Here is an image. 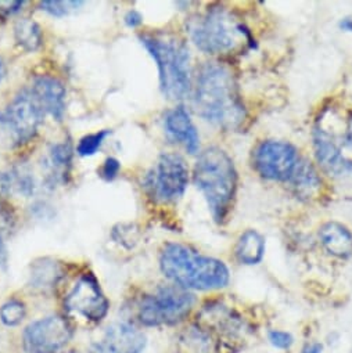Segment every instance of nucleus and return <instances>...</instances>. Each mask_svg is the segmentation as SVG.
I'll return each mask as SVG.
<instances>
[{"label":"nucleus","instance_id":"423d86ee","mask_svg":"<svg viewBox=\"0 0 352 353\" xmlns=\"http://www.w3.org/2000/svg\"><path fill=\"white\" fill-rule=\"evenodd\" d=\"M46 112L30 88L20 90L0 111V139L9 147H21L32 141Z\"/></svg>","mask_w":352,"mask_h":353},{"label":"nucleus","instance_id":"39448f33","mask_svg":"<svg viewBox=\"0 0 352 353\" xmlns=\"http://www.w3.org/2000/svg\"><path fill=\"white\" fill-rule=\"evenodd\" d=\"M158 70L159 88L170 101L192 96V56L186 42L170 34H141L139 37Z\"/></svg>","mask_w":352,"mask_h":353},{"label":"nucleus","instance_id":"1a4fd4ad","mask_svg":"<svg viewBox=\"0 0 352 353\" xmlns=\"http://www.w3.org/2000/svg\"><path fill=\"white\" fill-rule=\"evenodd\" d=\"M301 157L295 145L289 141L268 139L253 150V168L268 182L287 183L293 176Z\"/></svg>","mask_w":352,"mask_h":353},{"label":"nucleus","instance_id":"2f4dec72","mask_svg":"<svg viewBox=\"0 0 352 353\" xmlns=\"http://www.w3.org/2000/svg\"><path fill=\"white\" fill-rule=\"evenodd\" d=\"M301 353H323V345L320 342H308Z\"/></svg>","mask_w":352,"mask_h":353},{"label":"nucleus","instance_id":"9d476101","mask_svg":"<svg viewBox=\"0 0 352 353\" xmlns=\"http://www.w3.org/2000/svg\"><path fill=\"white\" fill-rule=\"evenodd\" d=\"M72 338V327L63 316H48L31 323L23 334L27 353H57Z\"/></svg>","mask_w":352,"mask_h":353},{"label":"nucleus","instance_id":"a878e982","mask_svg":"<svg viewBox=\"0 0 352 353\" xmlns=\"http://www.w3.org/2000/svg\"><path fill=\"white\" fill-rule=\"evenodd\" d=\"M14 223V214L12 212L10 207H8L5 203H0V263L6 261L5 236L13 230Z\"/></svg>","mask_w":352,"mask_h":353},{"label":"nucleus","instance_id":"ddd939ff","mask_svg":"<svg viewBox=\"0 0 352 353\" xmlns=\"http://www.w3.org/2000/svg\"><path fill=\"white\" fill-rule=\"evenodd\" d=\"M146 345L143 332L130 323L110 325L103 336L93 343L90 353H141Z\"/></svg>","mask_w":352,"mask_h":353},{"label":"nucleus","instance_id":"72a5a7b5","mask_svg":"<svg viewBox=\"0 0 352 353\" xmlns=\"http://www.w3.org/2000/svg\"><path fill=\"white\" fill-rule=\"evenodd\" d=\"M5 77H6V64H5L3 59L0 57V83H2Z\"/></svg>","mask_w":352,"mask_h":353},{"label":"nucleus","instance_id":"c756f323","mask_svg":"<svg viewBox=\"0 0 352 353\" xmlns=\"http://www.w3.org/2000/svg\"><path fill=\"white\" fill-rule=\"evenodd\" d=\"M124 21H125V24H126L129 28H136V27L141 26L143 17H141V14H140L139 12L130 10V12H128V13L125 14Z\"/></svg>","mask_w":352,"mask_h":353},{"label":"nucleus","instance_id":"c85d7f7f","mask_svg":"<svg viewBox=\"0 0 352 353\" xmlns=\"http://www.w3.org/2000/svg\"><path fill=\"white\" fill-rule=\"evenodd\" d=\"M26 5V2H16V0H12V2H9V0H0V14L3 16H12V14H16L19 13L23 6Z\"/></svg>","mask_w":352,"mask_h":353},{"label":"nucleus","instance_id":"f03ea898","mask_svg":"<svg viewBox=\"0 0 352 353\" xmlns=\"http://www.w3.org/2000/svg\"><path fill=\"white\" fill-rule=\"evenodd\" d=\"M192 43L211 56H231L254 46V38L246 23L231 9L211 5L186 21Z\"/></svg>","mask_w":352,"mask_h":353},{"label":"nucleus","instance_id":"393cba45","mask_svg":"<svg viewBox=\"0 0 352 353\" xmlns=\"http://www.w3.org/2000/svg\"><path fill=\"white\" fill-rule=\"evenodd\" d=\"M111 134V130L108 129H103L99 130L96 133L88 134L85 137H82L77 145V152L81 157H92L95 155L103 145L104 140Z\"/></svg>","mask_w":352,"mask_h":353},{"label":"nucleus","instance_id":"6ab92c4d","mask_svg":"<svg viewBox=\"0 0 352 353\" xmlns=\"http://www.w3.org/2000/svg\"><path fill=\"white\" fill-rule=\"evenodd\" d=\"M266 251V241L264 236L254 230H244L236 240L233 254L236 261L244 266H254L262 262Z\"/></svg>","mask_w":352,"mask_h":353},{"label":"nucleus","instance_id":"cd10ccee","mask_svg":"<svg viewBox=\"0 0 352 353\" xmlns=\"http://www.w3.org/2000/svg\"><path fill=\"white\" fill-rule=\"evenodd\" d=\"M119 169H121L119 161L113 158V157H110V158H107L103 162V166L100 168V176L107 182L114 181L117 176H118V173H119Z\"/></svg>","mask_w":352,"mask_h":353},{"label":"nucleus","instance_id":"a211bd4d","mask_svg":"<svg viewBox=\"0 0 352 353\" xmlns=\"http://www.w3.org/2000/svg\"><path fill=\"white\" fill-rule=\"evenodd\" d=\"M72 154L74 150L68 140L50 145L48 157L45 159L46 185L49 188H55L60 183H67V178L70 176L72 163Z\"/></svg>","mask_w":352,"mask_h":353},{"label":"nucleus","instance_id":"20e7f679","mask_svg":"<svg viewBox=\"0 0 352 353\" xmlns=\"http://www.w3.org/2000/svg\"><path fill=\"white\" fill-rule=\"evenodd\" d=\"M193 183L203 194L213 219L222 223L231 214L239 186L233 158L221 147H208L199 154Z\"/></svg>","mask_w":352,"mask_h":353},{"label":"nucleus","instance_id":"4468645a","mask_svg":"<svg viewBox=\"0 0 352 353\" xmlns=\"http://www.w3.org/2000/svg\"><path fill=\"white\" fill-rule=\"evenodd\" d=\"M164 126L170 140L184 145L189 154L199 152L200 134L189 111L184 105L175 107L165 114Z\"/></svg>","mask_w":352,"mask_h":353},{"label":"nucleus","instance_id":"dca6fc26","mask_svg":"<svg viewBox=\"0 0 352 353\" xmlns=\"http://www.w3.org/2000/svg\"><path fill=\"white\" fill-rule=\"evenodd\" d=\"M323 250L334 258L348 259L352 256V232L342 223L330 221L320 226L317 232Z\"/></svg>","mask_w":352,"mask_h":353},{"label":"nucleus","instance_id":"412c9836","mask_svg":"<svg viewBox=\"0 0 352 353\" xmlns=\"http://www.w3.org/2000/svg\"><path fill=\"white\" fill-rule=\"evenodd\" d=\"M14 38L17 45L26 52H37L43 42L42 30L38 23L23 19L14 26Z\"/></svg>","mask_w":352,"mask_h":353},{"label":"nucleus","instance_id":"f8f14e48","mask_svg":"<svg viewBox=\"0 0 352 353\" xmlns=\"http://www.w3.org/2000/svg\"><path fill=\"white\" fill-rule=\"evenodd\" d=\"M312 145L315 159L324 173L333 178H344V176L352 174V159L344 154L342 141L322 123L313 126Z\"/></svg>","mask_w":352,"mask_h":353},{"label":"nucleus","instance_id":"7c9ffc66","mask_svg":"<svg viewBox=\"0 0 352 353\" xmlns=\"http://www.w3.org/2000/svg\"><path fill=\"white\" fill-rule=\"evenodd\" d=\"M342 141L346 148L352 150V115L346 121V126H345V130L342 134Z\"/></svg>","mask_w":352,"mask_h":353},{"label":"nucleus","instance_id":"6e6552de","mask_svg":"<svg viewBox=\"0 0 352 353\" xmlns=\"http://www.w3.org/2000/svg\"><path fill=\"white\" fill-rule=\"evenodd\" d=\"M196 303L195 295L179 285H162L154 294L141 298L137 317L147 327L178 324L185 320Z\"/></svg>","mask_w":352,"mask_h":353},{"label":"nucleus","instance_id":"b1692460","mask_svg":"<svg viewBox=\"0 0 352 353\" xmlns=\"http://www.w3.org/2000/svg\"><path fill=\"white\" fill-rule=\"evenodd\" d=\"M27 314L26 305L20 299H10L0 307V320L3 324L14 327L19 325Z\"/></svg>","mask_w":352,"mask_h":353},{"label":"nucleus","instance_id":"4be33fe9","mask_svg":"<svg viewBox=\"0 0 352 353\" xmlns=\"http://www.w3.org/2000/svg\"><path fill=\"white\" fill-rule=\"evenodd\" d=\"M181 343L188 353H215V343L207 328L190 327L182 334Z\"/></svg>","mask_w":352,"mask_h":353},{"label":"nucleus","instance_id":"bb28decb","mask_svg":"<svg viewBox=\"0 0 352 353\" xmlns=\"http://www.w3.org/2000/svg\"><path fill=\"white\" fill-rule=\"evenodd\" d=\"M268 341L273 347L280 350H289L294 345V336L283 330H269Z\"/></svg>","mask_w":352,"mask_h":353},{"label":"nucleus","instance_id":"5701e85b","mask_svg":"<svg viewBox=\"0 0 352 353\" xmlns=\"http://www.w3.org/2000/svg\"><path fill=\"white\" fill-rule=\"evenodd\" d=\"M84 3L82 0H45L39 3V8L53 17H64L78 10Z\"/></svg>","mask_w":352,"mask_h":353},{"label":"nucleus","instance_id":"473e14b6","mask_svg":"<svg viewBox=\"0 0 352 353\" xmlns=\"http://www.w3.org/2000/svg\"><path fill=\"white\" fill-rule=\"evenodd\" d=\"M340 28L344 31V32H349L352 34V17H344L341 19L340 21Z\"/></svg>","mask_w":352,"mask_h":353},{"label":"nucleus","instance_id":"aec40b11","mask_svg":"<svg viewBox=\"0 0 352 353\" xmlns=\"http://www.w3.org/2000/svg\"><path fill=\"white\" fill-rule=\"evenodd\" d=\"M63 274L64 270L60 263L50 259H42L32 266L31 284L39 290H50L59 284Z\"/></svg>","mask_w":352,"mask_h":353},{"label":"nucleus","instance_id":"0eeeda50","mask_svg":"<svg viewBox=\"0 0 352 353\" xmlns=\"http://www.w3.org/2000/svg\"><path fill=\"white\" fill-rule=\"evenodd\" d=\"M190 169L186 159L176 152H162L146 173L143 189L157 203L172 204L181 200L189 186Z\"/></svg>","mask_w":352,"mask_h":353},{"label":"nucleus","instance_id":"7ed1b4c3","mask_svg":"<svg viewBox=\"0 0 352 353\" xmlns=\"http://www.w3.org/2000/svg\"><path fill=\"white\" fill-rule=\"evenodd\" d=\"M159 269L168 280L185 290L217 291L231 281L229 268L222 261L203 255L181 243L164 245L159 254Z\"/></svg>","mask_w":352,"mask_h":353},{"label":"nucleus","instance_id":"2eb2a0df","mask_svg":"<svg viewBox=\"0 0 352 353\" xmlns=\"http://www.w3.org/2000/svg\"><path fill=\"white\" fill-rule=\"evenodd\" d=\"M39 101L46 115H52L56 121H63L66 112V88L61 81L49 75H39L30 88Z\"/></svg>","mask_w":352,"mask_h":353},{"label":"nucleus","instance_id":"f3484780","mask_svg":"<svg viewBox=\"0 0 352 353\" xmlns=\"http://www.w3.org/2000/svg\"><path fill=\"white\" fill-rule=\"evenodd\" d=\"M293 194L302 200L309 201L317 197L322 189V178L317 168L306 158L300 159L293 176L287 182Z\"/></svg>","mask_w":352,"mask_h":353},{"label":"nucleus","instance_id":"f257e3e1","mask_svg":"<svg viewBox=\"0 0 352 353\" xmlns=\"http://www.w3.org/2000/svg\"><path fill=\"white\" fill-rule=\"evenodd\" d=\"M192 97L196 114L213 126L236 130L247 119L236 75L221 61H210L200 68Z\"/></svg>","mask_w":352,"mask_h":353},{"label":"nucleus","instance_id":"9b49d317","mask_svg":"<svg viewBox=\"0 0 352 353\" xmlns=\"http://www.w3.org/2000/svg\"><path fill=\"white\" fill-rule=\"evenodd\" d=\"M64 306L68 312L82 316L89 321H100L107 313L110 303L93 274H84L68 292Z\"/></svg>","mask_w":352,"mask_h":353}]
</instances>
